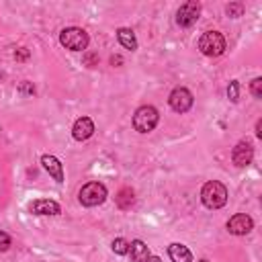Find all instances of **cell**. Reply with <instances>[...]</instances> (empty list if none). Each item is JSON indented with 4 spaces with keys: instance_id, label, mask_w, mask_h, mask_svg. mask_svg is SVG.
<instances>
[{
    "instance_id": "obj_3",
    "label": "cell",
    "mask_w": 262,
    "mask_h": 262,
    "mask_svg": "<svg viewBox=\"0 0 262 262\" xmlns=\"http://www.w3.org/2000/svg\"><path fill=\"white\" fill-rule=\"evenodd\" d=\"M59 41L70 51H82L88 47V33L84 29H78V27H68L61 31Z\"/></svg>"
},
{
    "instance_id": "obj_25",
    "label": "cell",
    "mask_w": 262,
    "mask_h": 262,
    "mask_svg": "<svg viewBox=\"0 0 262 262\" xmlns=\"http://www.w3.org/2000/svg\"><path fill=\"white\" fill-rule=\"evenodd\" d=\"M121 61H123V59H121V55H113V57H111V63H113V66H119Z\"/></svg>"
},
{
    "instance_id": "obj_22",
    "label": "cell",
    "mask_w": 262,
    "mask_h": 262,
    "mask_svg": "<svg viewBox=\"0 0 262 262\" xmlns=\"http://www.w3.org/2000/svg\"><path fill=\"white\" fill-rule=\"evenodd\" d=\"M18 90H20L23 94H27V96H33V94H35V86H33L31 82H23V84L18 86Z\"/></svg>"
},
{
    "instance_id": "obj_24",
    "label": "cell",
    "mask_w": 262,
    "mask_h": 262,
    "mask_svg": "<svg viewBox=\"0 0 262 262\" xmlns=\"http://www.w3.org/2000/svg\"><path fill=\"white\" fill-rule=\"evenodd\" d=\"M14 57H16V61H25V59L29 57V49H25V47L16 49V51H14Z\"/></svg>"
},
{
    "instance_id": "obj_14",
    "label": "cell",
    "mask_w": 262,
    "mask_h": 262,
    "mask_svg": "<svg viewBox=\"0 0 262 262\" xmlns=\"http://www.w3.org/2000/svg\"><path fill=\"white\" fill-rule=\"evenodd\" d=\"M168 254H170V260L172 262H192L190 250L186 246H182V244H170Z\"/></svg>"
},
{
    "instance_id": "obj_11",
    "label": "cell",
    "mask_w": 262,
    "mask_h": 262,
    "mask_svg": "<svg viewBox=\"0 0 262 262\" xmlns=\"http://www.w3.org/2000/svg\"><path fill=\"white\" fill-rule=\"evenodd\" d=\"M29 211L33 215H59V205L55 201H49V199H39V201H33L29 205Z\"/></svg>"
},
{
    "instance_id": "obj_28",
    "label": "cell",
    "mask_w": 262,
    "mask_h": 262,
    "mask_svg": "<svg viewBox=\"0 0 262 262\" xmlns=\"http://www.w3.org/2000/svg\"><path fill=\"white\" fill-rule=\"evenodd\" d=\"M201 262H209V260H201Z\"/></svg>"
},
{
    "instance_id": "obj_8",
    "label": "cell",
    "mask_w": 262,
    "mask_h": 262,
    "mask_svg": "<svg viewBox=\"0 0 262 262\" xmlns=\"http://www.w3.org/2000/svg\"><path fill=\"white\" fill-rule=\"evenodd\" d=\"M252 227H254V221H252V217L246 215V213H237V215H233V217L227 221V229H229V233H233V235H246V233L252 231Z\"/></svg>"
},
{
    "instance_id": "obj_23",
    "label": "cell",
    "mask_w": 262,
    "mask_h": 262,
    "mask_svg": "<svg viewBox=\"0 0 262 262\" xmlns=\"http://www.w3.org/2000/svg\"><path fill=\"white\" fill-rule=\"evenodd\" d=\"M84 63L90 66V68H92V66H98V55H96V53H86V55H84Z\"/></svg>"
},
{
    "instance_id": "obj_10",
    "label": "cell",
    "mask_w": 262,
    "mask_h": 262,
    "mask_svg": "<svg viewBox=\"0 0 262 262\" xmlns=\"http://www.w3.org/2000/svg\"><path fill=\"white\" fill-rule=\"evenodd\" d=\"M92 133H94V123H92L90 117H80V119H76V123H74V127H72V135H74L76 141H84V139H88Z\"/></svg>"
},
{
    "instance_id": "obj_27",
    "label": "cell",
    "mask_w": 262,
    "mask_h": 262,
    "mask_svg": "<svg viewBox=\"0 0 262 262\" xmlns=\"http://www.w3.org/2000/svg\"><path fill=\"white\" fill-rule=\"evenodd\" d=\"M147 262H162V260H160L158 256H149V258H147Z\"/></svg>"
},
{
    "instance_id": "obj_13",
    "label": "cell",
    "mask_w": 262,
    "mask_h": 262,
    "mask_svg": "<svg viewBox=\"0 0 262 262\" xmlns=\"http://www.w3.org/2000/svg\"><path fill=\"white\" fill-rule=\"evenodd\" d=\"M127 254H131V262H147V258H149V250L141 239H133L129 244Z\"/></svg>"
},
{
    "instance_id": "obj_17",
    "label": "cell",
    "mask_w": 262,
    "mask_h": 262,
    "mask_svg": "<svg viewBox=\"0 0 262 262\" xmlns=\"http://www.w3.org/2000/svg\"><path fill=\"white\" fill-rule=\"evenodd\" d=\"M113 252L119 254V256L127 254V252H129V242H127L125 237H117V239H113Z\"/></svg>"
},
{
    "instance_id": "obj_18",
    "label": "cell",
    "mask_w": 262,
    "mask_h": 262,
    "mask_svg": "<svg viewBox=\"0 0 262 262\" xmlns=\"http://www.w3.org/2000/svg\"><path fill=\"white\" fill-rule=\"evenodd\" d=\"M225 12H227L231 18H237V16H242V12H244V4H242V2H231V4H227Z\"/></svg>"
},
{
    "instance_id": "obj_15",
    "label": "cell",
    "mask_w": 262,
    "mask_h": 262,
    "mask_svg": "<svg viewBox=\"0 0 262 262\" xmlns=\"http://www.w3.org/2000/svg\"><path fill=\"white\" fill-rule=\"evenodd\" d=\"M115 203H117L119 209H131V205L135 203V192H133L129 186H125V188H121V190L117 192Z\"/></svg>"
},
{
    "instance_id": "obj_16",
    "label": "cell",
    "mask_w": 262,
    "mask_h": 262,
    "mask_svg": "<svg viewBox=\"0 0 262 262\" xmlns=\"http://www.w3.org/2000/svg\"><path fill=\"white\" fill-rule=\"evenodd\" d=\"M117 39H119V43L125 47V49H137V39H135V35H133V31L131 29H119L117 31Z\"/></svg>"
},
{
    "instance_id": "obj_19",
    "label": "cell",
    "mask_w": 262,
    "mask_h": 262,
    "mask_svg": "<svg viewBox=\"0 0 262 262\" xmlns=\"http://www.w3.org/2000/svg\"><path fill=\"white\" fill-rule=\"evenodd\" d=\"M227 96H229L231 102H237V98H239V84H237V80H231V82H229V86H227Z\"/></svg>"
},
{
    "instance_id": "obj_21",
    "label": "cell",
    "mask_w": 262,
    "mask_h": 262,
    "mask_svg": "<svg viewBox=\"0 0 262 262\" xmlns=\"http://www.w3.org/2000/svg\"><path fill=\"white\" fill-rule=\"evenodd\" d=\"M10 248V235L6 231H0V252H6Z\"/></svg>"
},
{
    "instance_id": "obj_1",
    "label": "cell",
    "mask_w": 262,
    "mask_h": 262,
    "mask_svg": "<svg viewBox=\"0 0 262 262\" xmlns=\"http://www.w3.org/2000/svg\"><path fill=\"white\" fill-rule=\"evenodd\" d=\"M201 199H203V205L207 209H221L225 203H227V188L217 182V180H211L203 186L201 190Z\"/></svg>"
},
{
    "instance_id": "obj_12",
    "label": "cell",
    "mask_w": 262,
    "mask_h": 262,
    "mask_svg": "<svg viewBox=\"0 0 262 262\" xmlns=\"http://www.w3.org/2000/svg\"><path fill=\"white\" fill-rule=\"evenodd\" d=\"M41 164H43V168H45L57 182H63V168H61V162H59L55 156H43V158H41Z\"/></svg>"
},
{
    "instance_id": "obj_9",
    "label": "cell",
    "mask_w": 262,
    "mask_h": 262,
    "mask_svg": "<svg viewBox=\"0 0 262 262\" xmlns=\"http://www.w3.org/2000/svg\"><path fill=\"white\" fill-rule=\"evenodd\" d=\"M252 158H254V147H252L248 141H239V143L233 147L231 160H233L235 166L244 168V166H248V164L252 162Z\"/></svg>"
},
{
    "instance_id": "obj_4",
    "label": "cell",
    "mask_w": 262,
    "mask_h": 262,
    "mask_svg": "<svg viewBox=\"0 0 262 262\" xmlns=\"http://www.w3.org/2000/svg\"><path fill=\"white\" fill-rule=\"evenodd\" d=\"M199 49L209 57H217V55H221L225 51V39L217 31H207L199 39Z\"/></svg>"
},
{
    "instance_id": "obj_20",
    "label": "cell",
    "mask_w": 262,
    "mask_h": 262,
    "mask_svg": "<svg viewBox=\"0 0 262 262\" xmlns=\"http://www.w3.org/2000/svg\"><path fill=\"white\" fill-rule=\"evenodd\" d=\"M250 90L256 98H262V78H254L252 84H250Z\"/></svg>"
},
{
    "instance_id": "obj_5",
    "label": "cell",
    "mask_w": 262,
    "mask_h": 262,
    "mask_svg": "<svg viewBox=\"0 0 262 262\" xmlns=\"http://www.w3.org/2000/svg\"><path fill=\"white\" fill-rule=\"evenodd\" d=\"M78 199L84 207H96V205H102L104 199H106V188L104 184L100 182H88L80 188L78 192Z\"/></svg>"
},
{
    "instance_id": "obj_6",
    "label": "cell",
    "mask_w": 262,
    "mask_h": 262,
    "mask_svg": "<svg viewBox=\"0 0 262 262\" xmlns=\"http://www.w3.org/2000/svg\"><path fill=\"white\" fill-rule=\"evenodd\" d=\"M199 14H201V4L196 0H188L184 2L178 12H176V23L180 27H192L196 20H199Z\"/></svg>"
},
{
    "instance_id": "obj_2",
    "label": "cell",
    "mask_w": 262,
    "mask_h": 262,
    "mask_svg": "<svg viewBox=\"0 0 262 262\" xmlns=\"http://www.w3.org/2000/svg\"><path fill=\"white\" fill-rule=\"evenodd\" d=\"M158 119H160L158 111L151 104H145V106H139L135 111V115H133V127L139 133H149L158 125Z\"/></svg>"
},
{
    "instance_id": "obj_26",
    "label": "cell",
    "mask_w": 262,
    "mask_h": 262,
    "mask_svg": "<svg viewBox=\"0 0 262 262\" xmlns=\"http://www.w3.org/2000/svg\"><path fill=\"white\" fill-rule=\"evenodd\" d=\"M256 135H258V137H262V121H258V123H256Z\"/></svg>"
},
{
    "instance_id": "obj_7",
    "label": "cell",
    "mask_w": 262,
    "mask_h": 262,
    "mask_svg": "<svg viewBox=\"0 0 262 262\" xmlns=\"http://www.w3.org/2000/svg\"><path fill=\"white\" fill-rule=\"evenodd\" d=\"M168 102L172 106V111L176 113H186L192 106V94L186 88H174L168 96Z\"/></svg>"
}]
</instances>
